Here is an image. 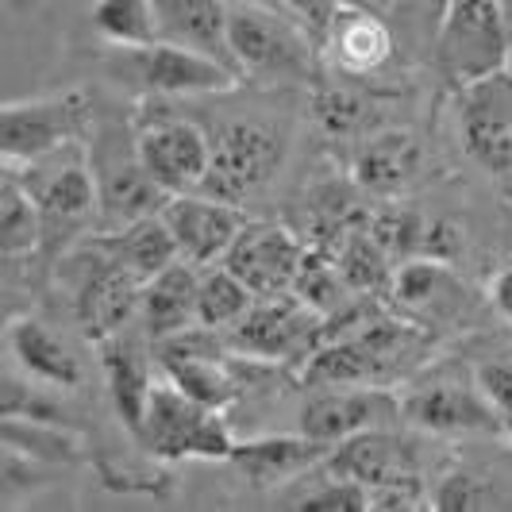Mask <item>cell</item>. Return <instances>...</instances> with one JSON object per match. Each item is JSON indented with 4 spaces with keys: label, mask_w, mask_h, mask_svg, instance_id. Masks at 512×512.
<instances>
[{
    "label": "cell",
    "mask_w": 512,
    "mask_h": 512,
    "mask_svg": "<svg viewBox=\"0 0 512 512\" xmlns=\"http://www.w3.org/2000/svg\"><path fill=\"white\" fill-rule=\"evenodd\" d=\"M420 335L416 328L366 316L362 324L339 335H328L305 362V382L312 385H389L409 374Z\"/></svg>",
    "instance_id": "obj_1"
},
{
    "label": "cell",
    "mask_w": 512,
    "mask_h": 512,
    "mask_svg": "<svg viewBox=\"0 0 512 512\" xmlns=\"http://www.w3.org/2000/svg\"><path fill=\"white\" fill-rule=\"evenodd\" d=\"M16 170L31 189L35 205L43 212V251H54L70 235L101 220V193H97V174L89 154L77 143L62 151L35 158L27 166H8Z\"/></svg>",
    "instance_id": "obj_2"
},
{
    "label": "cell",
    "mask_w": 512,
    "mask_h": 512,
    "mask_svg": "<svg viewBox=\"0 0 512 512\" xmlns=\"http://www.w3.org/2000/svg\"><path fill=\"white\" fill-rule=\"evenodd\" d=\"M135 436L147 443V451L166 462L181 459H231L235 436L220 409H208L181 393L170 378L154 385L147 416Z\"/></svg>",
    "instance_id": "obj_3"
},
{
    "label": "cell",
    "mask_w": 512,
    "mask_h": 512,
    "mask_svg": "<svg viewBox=\"0 0 512 512\" xmlns=\"http://www.w3.org/2000/svg\"><path fill=\"white\" fill-rule=\"evenodd\" d=\"M436 54L459 89L509 70V20L497 0H455L439 16Z\"/></svg>",
    "instance_id": "obj_4"
},
{
    "label": "cell",
    "mask_w": 512,
    "mask_h": 512,
    "mask_svg": "<svg viewBox=\"0 0 512 512\" xmlns=\"http://www.w3.org/2000/svg\"><path fill=\"white\" fill-rule=\"evenodd\" d=\"M228 39L239 74L274 77V81L312 74L308 31L285 12L258 4H231Z\"/></svg>",
    "instance_id": "obj_5"
},
{
    "label": "cell",
    "mask_w": 512,
    "mask_h": 512,
    "mask_svg": "<svg viewBox=\"0 0 512 512\" xmlns=\"http://www.w3.org/2000/svg\"><path fill=\"white\" fill-rule=\"evenodd\" d=\"M282 158V131H274L270 124H251V120L224 124L212 135V166L201 193L243 205L247 197H255L258 189L274 181V174L282 170Z\"/></svg>",
    "instance_id": "obj_6"
},
{
    "label": "cell",
    "mask_w": 512,
    "mask_h": 512,
    "mask_svg": "<svg viewBox=\"0 0 512 512\" xmlns=\"http://www.w3.org/2000/svg\"><path fill=\"white\" fill-rule=\"evenodd\" d=\"M228 343L216 335V328L197 324L189 332L158 339L154 362H158L162 378H170L181 393H189L193 401H201L208 409L224 412L239 401V366L231 359Z\"/></svg>",
    "instance_id": "obj_7"
},
{
    "label": "cell",
    "mask_w": 512,
    "mask_h": 512,
    "mask_svg": "<svg viewBox=\"0 0 512 512\" xmlns=\"http://www.w3.org/2000/svg\"><path fill=\"white\" fill-rule=\"evenodd\" d=\"M401 416L428 436H470V432H501L505 416L493 409L478 378L459 370H436L420 378L401 397Z\"/></svg>",
    "instance_id": "obj_8"
},
{
    "label": "cell",
    "mask_w": 512,
    "mask_h": 512,
    "mask_svg": "<svg viewBox=\"0 0 512 512\" xmlns=\"http://www.w3.org/2000/svg\"><path fill=\"white\" fill-rule=\"evenodd\" d=\"M89 128V104L81 93L8 101L0 112V154L4 166H27L35 158L62 151Z\"/></svg>",
    "instance_id": "obj_9"
},
{
    "label": "cell",
    "mask_w": 512,
    "mask_h": 512,
    "mask_svg": "<svg viewBox=\"0 0 512 512\" xmlns=\"http://www.w3.org/2000/svg\"><path fill=\"white\" fill-rule=\"evenodd\" d=\"M324 335V316L308 308L293 289L278 297H258L255 308L228 328L231 347L247 359H293L312 355Z\"/></svg>",
    "instance_id": "obj_10"
},
{
    "label": "cell",
    "mask_w": 512,
    "mask_h": 512,
    "mask_svg": "<svg viewBox=\"0 0 512 512\" xmlns=\"http://www.w3.org/2000/svg\"><path fill=\"white\" fill-rule=\"evenodd\" d=\"M89 162H93V174H97V193H101V231H120L162 212L170 193L151 178V170L143 166L139 147L131 143L128 151L112 139H101L97 147H89Z\"/></svg>",
    "instance_id": "obj_11"
},
{
    "label": "cell",
    "mask_w": 512,
    "mask_h": 512,
    "mask_svg": "<svg viewBox=\"0 0 512 512\" xmlns=\"http://www.w3.org/2000/svg\"><path fill=\"white\" fill-rule=\"evenodd\" d=\"M135 147L151 178L170 193H193L201 189L212 166V135L181 116H154L135 131Z\"/></svg>",
    "instance_id": "obj_12"
},
{
    "label": "cell",
    "mask_w": 512,
    "mask_h": 512,
    "mask_svg": "<svg viewBox=\"0 0 512 512\" xmlns=\"http://www.w3.org/2000/svg\"><path fill=\"white\" fill-rule=\"evenodd\" d=\"M124 54L131 81L151 97H208V93H228L239 81L231 66L166 39Z\"/></svg>",
    "instance_id": "obj_13"
},
{
    "label": "cell",
    "mask_w": 512,
    "mask_h": 512,
    "mask_svg": "<svg viewBox=\"0 0 512 512\" xmlns=\"http://www.w3.org/2000/svg\"><path fill=\"white\" fill-rule=\"evenodd\" d=\"M459 128L466 154L493 178H512V74L486 77L462 89Z\"/></svg>",
    "instance_id": "obj_14"
},
{
    "label": "cell",
    "mask_w": 512,
    "mask_h": 512,
    "mask_svg": "<svg viewBox=\"0 0 512 512\" xmlns=\"http://www.w3.org/2000/svg\"><path fill=\"white\" fill-rule=\"evenodd\" d=\"M143 278H135L124 270L116 258L108 255V247L97 243L93 255L81 262V278H77V320L89 339H108V335L124 332L131 320L139 316L143 305Z\"/></svg>",
    "instance_id": "obj_15"
},
{
    "label": "cell",
    "mask_w": 512,
    "mask_h": 512,
    "mask_svg": "<svg viewBox=\"0 0 512 512\" xmlns=\"http://www.w3.org/2000/svg\"><path fill=\"white\" fill-rule=\"evenodd\" d=\"M401 416V397L385 385H324L301 412V432L324 443H343L374 428H389Z\"/></svg>",
    "instance_id": "obj_16"
},
{
    "label": "cell",
    "mask_w": 512,
    "mask_h": 512,
    "mask_svg": "<svg viewBox=\"0 0 512 512\" xmlns=\"http://www.w3.org/2000/svg\"><path fill=\"white\" fill-rule=\"evenodd\" d=\"M305 251L308 247L285 224L247 220V228L235 235L231 251L224 255V266L251 285L255 297H278L293 289Z\"/></svg>",
    "instance_id": "obj_17"
},
{
    "label": "cell",
    "mask_w": 512,
    "mask_h": 512,
    "mask_svg": "<svg viewBox=\"0 0 512 512\" xmlns=\"http://www.w3.org/2000/svg\"><path fill=\"white\" fill-rule=\"evenodd\" d=\"M162 220L174 231L181 258L193 262L197 270L220 266L224 255L231 251V243H235V235L247 228L243 208L220 201V197H208L201 189L170 197L162 208Z\"/></svg>",
    "instance_id": "obj_18"
},
{
    "label": "cell",
    "mask_w": 512,
    "mask_h": 512,
    "mask_svg": "<svg viewBox=\"0 0 512 512\" xmlns=\"http://www.w3.org/2000/svg\"><path fill=\"white\" fill-rule=\"evenodd\" d=\"M335 447L324 439H312L305 432L297 436H258V439H235L231 466L251 482V486H282L293 482L308 470H320Z\"/></svg>",
    "instance_id": "obj_19"
},
{
    "label": "cell",
    "mask_w": 512,
    "mask_h": 512,
    "mask_svg": "<svg viewBox=\"0 0 512 512\" xmlns=\"http://www.w3.org/2000/svg\"><path fill=\"white\" fill-rule=\"evenodd\" d=\"M328 466L339 474L359 478L362 486H389V482H409L420 478V451L412 439L389 436L385 428L362 432L343 443H335V451L328 455Z\"/></svg>",
    "instance_id": "obj_20"
},
{
    "label": "cell",
    "mask_w": 512,
    "mask_h": 512,
    "mask_svg": "<svg viewBox=\"0 0 512 512\" xmlns=\"http://www.w3.org/2000/svg\"><path fill=\"white\" fill-rule=\"evenodd\" d=\"M154 12H158V39L189 47L197 54H208V58L224 62L239 74L228 39V0H154Z\"/></svg>",
    "instance_id": "obj_21"
},
{
    "label": "cell",
    "mask_w": 512,
    "mask_h": 512,
    "mask_svg": "<svg viewBox=\"0 0 512 512\" xmlns=\"http://www.w3.org/2000/svg\"><path fill=\"white\" fill-rule=\"evenodd\" d=\"M197 301H201V270L193 262L178 258L166 270H158L151 282L143 285V305H139L147 339L158 343V339L197 328L201 324Z\"/></svg>",
    "instance_id": "obj_22"
},
{
    "label": "cell",
    "mask_w": 512,
    "mask_h": 512,
    "mask_svg": "<svg viewBox=\"0 0 512 512\" xmlns=\"http://www.w3.org/2000/svg\"><path fill=\"white\" fill-rule=\"evenodd\" d=\"M101 366L104 378H108V393H112V405L120 412V420L128 424L131 432H139L147 405H151L154 393V366L151 355L143 347L139 335H131L128 328L116 335L101 339Z\"/></svg>",
    "instance_id": "obj_23"
},
{
    "label": "cell",
    "mask_w": 512,
    "mask_h": 512,
    "mask_svg": "<svg viewBox=\"0 0 512 512\" xmlns=\"http://www.w3.org/2000/svg\"><path fill=\"white\" fill-rule=\"evenodd\" d=\"M355 181H359L366 193H382L393 197L401 193L416 170H420V143L416 135L405 128H382L370 131L355 151Z\"/></svg>",
    "instance_id": "obj_24"
},
{
    "label": "cell",
    "mask_w": 512,
    "mask_h": 512,
    "mask_svg": "<svg viewBox=\"0 0 512 512\" xmlns=\"http://www.w3.org/2000/svg\"><path fill=\"white\" fill-rule=\"evenodd\" d=\"M8 351H12V359L20 362V370L35 382L58 385V389L81 385L77 355L35 316H16L8 324Z\"/></svg>",
    "instance_id": "obj_25"
},
{
    "label": "cell",
    "mask_w": 512,
    "mask_h": 512,
    "mask_svg": "<svg viewBox=\"0 0 512 512\" xmlns=\"http://www.w3.org/2000/svg\"><path fill=\"white\" fill-rule=\"evenodd\" d=\"M324 47L343 74H374L393 54V35L385 27L382 12L343 8L324 35Z\"/></svg>",
    "instance_id": "obj_26"
},
{
    "label": "cell",
    "mask_w": 512,
    "mask_h": 512,
    "mask_svg": "<svg viewBox=\"0 0 512 512\" xmlns=\"http://www.w3.org/2000/svg\"><path fill=\"white\" fill-rule=\"evenodd\" d=\"M389 297L409 316H447L462 301V289L451 262H439L432 255H416L397 266Z\"/></svg>",
    "instance_id": "obj_27"
},
{
    "label": "cell",
    "mask_w": 512,
    "mask_h": 512,
    "mask_svg": "<svg viewBox=\"0 0 512 512\" xmlns=\"http://www.w3.org/2000/svg\"><path fill=\"white\" fill-rule=\"evenodd\" d=\"M101 243L124 270H131L143 282H151L158 270H166L170 262L181 258L178 239H174L170 224L162 220V212L143 216V220H135V224H128V228L120 231H104Z\"/></svg>",
    "instance_id": "obj_28"
},
{
    "label": "cell",
    "mask_w": 512,
    "mask_h": 512,
    "mask_svg": "<svg viewBox=\"0 0 512 512\" xmlns=\"http://www.w3.org/2000/svg\"><path fill=\"white\" fill-rule=\"evenodd\" d=\"M335 258H339V270H343V278L351 282L355 293L382 297V293L393 289L397 262L385 255V247L370 235L366 220H362L359 228H351L339 243H335Z\"/></svg>",
    "instance_id": "obj_29"
},
{
    "label": "cell",
    "mask_w": 512,
    "mask_h": 512,
    "mask_svg": "<svg viewBox=\"0 0 512 512\" xmlns=\"http://www.w3.org/2000/svg\"><path fill=\"white\" fill-rule=\"evenodd\" d=\"M43 247V212L16 170L0 181V251L8 258L31 255Z\"/></svg>",
    "instance_id": "obj_30"
},
{
    "label": "cell",
    "mask_w": 512,
    "mask_h": 512,
    "mask_svg": "<svg viewBox=\"0 0 512 512\" xmlns=\"http://www.w3.org/2000/svg\"><path fill=\"white\" fill-rule=\"evenodd\" d=\"M255 293L251 285L243 282L239 274H231L228 266H205L201 270V301H197V316L205 328H216V332H228L235 328L251 308H255Z\"/></svg>",
    "instance_id": "obj_31"
},
{
    "label": "cell",
    "mask_w": 512,
    "mask_h": 512,
    "mask_svg": "<svg viewBox=\"0 0 512 512\" xmlns=\"http://www.w3.org/2000/svg\"><path fill=\"white\" fill-rule=\"evenodd\" d=\"M93 24L120 51L158 43V12L154 0H93Z\"/></svg>",
    "instance_id": "obj_32"
},
{
    "label": "cell",
    "mask_w": 512,
    "mask_h": 512,
    "mask_svg": "<svg viewBox=\"0 0 512 512\" xmlns=\"http://www.w3.org/2000/svg\"><path fill=\"white\" fill-rule=\"evenodd\" d=\"M293 293H297L308 308H316V312L328 320V316H335V312L347 308V293H355V289H351V282L343 278L335 251H328V247H312V251H305V262H301V270H297Z\"/></svg>",
    "instance_id": "obj_33"
},
{
    "label": "cell",
    "mask_w": 512,
    "mask_h": 512,
    "mask_svg": "<svg viewBox=\"0 0 512 512\" xmlns=\"http://www.w3.org/2000/svg\"><path fill=\"white\" fill-rule=\"evenodd\" d=\"M370 235L385 247V255L393 258L397 266L405 258L424 255V235H428V220L409 205H382L366 216Z\"/></svg>",
    "instance_id": "obj_34"
},
{
    "label": "cell",
    "mask_w": 512,
    "mask_h": 512,
    "mask_svg": "<svg viewBox=\"0 0 512 512\" xmlns=\"http://www.w3.org/2000/svg\"><path fill=\"white\" fill-rule=\"evenodd\" d=\"M497 505V489L486 478H478L474 470H451L439 478L432 489V509L439 512H474V509H493Z\"/></svg>",
    "instance_id": "obj_35"
},
{
    "label": "cell",
    "mask_w": 512,
    "mask_h": 512,
    "mask_svg": "<svg viewBox=\"0 0 512 512\" xmlns=\"http://www.w3.org/2000/svg\"><path fill=\"white\" fill-rule=\"evenodd\" d=\"M293 509H312V512H359L370 509V486H362L359 478L332 470V478H324L320 486L297 497Z\"/></svg>",
    "instance_id": "obj_36"
},
{
    "label": "cell",
    "mask_w": 512,
    "mask_h": 512,
    "mask_svg": "<svg viewBox=\"0 0 512 512\" xmlns=\"http://www.w3.org/2000/svg\"><path fill=\"white\" fill-rule=\"evenodd\" d=\"M474 378H478V385H482V393L493 401V409L512 424V359L482 362V366L474 370Z\"/></svg>",
    "instance_id": "obj_37"
},
{
    "label": "cell",
    "mask_w": 512,
    "mask_h": 512,
    "mask_svg": "<svg viewBox=\"0 0 512 512\" xmlns=\"http://www.w3.org/2000/svg\"><path fill=\"white\" fill-rule=\"evenodd\" d=\"M316 112H320V124L332 135H347L362 120V104L351 93H339V89H324L316 97Z\"/></svg>",
    "instance_id": "obj_38"
},
{
    "label": "cell",
    "mask_w": 512,
    "mask_h": 512,
    "mask_svg": "<svg viewBox=\"0 0 512 512\" xmlns=\"http://www.w3.org/2000/svg\"><path fill=\"white\" fill-rule=\"evenodd\" d=\"M282 8L297 20V24L305 27L312 39H320V43H324L328 27L335 24V16L343 12L339 0H282Z\"/></svg>",
    "instance_id": "obj_39"
},
{
    "label": "cell",
    "mask_w": 512,
    "mask_h": 512,
    "mask_svg": "<svg viewBox=\"0 0 512 512\" xmlns=\"http://www.w3.org/2000/svg\"><path fill=\"white\" fill-rule=\"evenodd\" d=\"M424 255L439 258V262H455L462 255V235L455 224L447 220H428V235H424Z\"/></svg>",
    "instance_id": "obj_40"
},
{
    "label": "cell",
    "mask_w": 512,
    "mask_h": 512,
    "mask_svg": "<svg viewBox=\"0 0 512 512\" xmlns=\"http://www.w3.org/2000/svg\"><path fill=\"white\" fill-rule=\"evenodd\" d=\"M489 301H493V308L512 324V258L493 274V282H489Z\"/></svg>",
    "instance_id": "obj_41"
},
{
    "label": "cell",
    "mask_w": 512,
    "mask_h": 512,
    "mask_svg": "<svg viewBox=\"0 0 512 512\" xmlns=\"http://www.w3.org/2000/svg\"><path fill=\"white\" fill-rule=\"evenodd\" d=\"M343 8H366V12H389L397 0H339Z\"/></svg>",
    "instance_id": "obj_42"
},
{
    "label": "cell",
    "mask_w": 512,
    "mask_h": 512,
    "mask_svg": "<svg viewBox=\"0 0 512 512\" xmlns=\"http://www.w3.org/2000/svg\"><path fill=\"white\" fill-rule=\"evenodd\" d=\"M235 4H258V8H274V12H285L282 0H235ZM289 16V12H285Z\"/></svg>",
    "instance_id": "obj_43"
},
{
    "label": "cell",
    "mask_w": 512,
    "mask_h": 512,
    "mask_svg": "<svg viewBox=\"0 0 512 512\" xmlns=\"http://www.w3.org/2000/svg\"><path fill=\"white\" fill-rule=\"evenodd\" d=\"M428 4H432V8H436V16H443V12H447V8H451V4H455V0H428Z\"/></svg>",
    "instance_id": "obj_44"
},
{
    "label": "cell",
    "mask_w": 512,
    "mask_h": 512,
    "mask_svg": "<svg viewBox=\"0 0 512 512\" xmlns=\"http://www.w3.org/2000/svg\"><path fill=\"white\" fill-rule=\"evenodd\" d=\"M501 4V12H505V20H509V27H512V0H497Z\"/></svg>",
    "instance_id": "obj_45"
}]
</instances>
